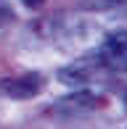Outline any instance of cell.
Listing matches in <instances>:
<instances>
[{
  "label": "cell",
  "instance_id": "8992f818",
  "mask_svg": "<svg viewBox=\"0 0 127 129\" xmlns=\"http://www.w3.org/2000/svg\"><path fill=\"white\" fill-rule=\"evenodd\" d=\"M21 3H24V5H27V8H32V11H37V8H40V5H43V3H45V0H21Z\"/></svg>",
  "mask_w": 127,
  "mask_h": 129
},
{
  "label": "cell",
  "instance_id": "3957f363",
  "mask_svg": "<svg viewBox=\"0 0 127 129\" xmlns=\"http://www.w3.org/2000/svg\"><path fill=\"white\" fill-rule=\"evenodd\" d=\"M101 63L117 71H127V32H111L101 45Z\"/></svg>",
  "mask_w": 127,
  "mask_h": 129
},
{
  "label": "cell",
  "instance_id": "7a4b0ae2",
  "mask_svg": "<svg viewBox=\"0 0 127 129\" xmlns=\"http://www.w3.org/2000/svg\"><path fill=\"white\" fill-rule=\"evenodd\" d=\"M45 87L40 74H21V77H5L0 79V95L11 100H29Z\"/></svg>",
  "mask_w": 127,
  "mask_h": 129
},
{
  "label": "cell",
  "instance_id": "277c9868",
  "mask_svg": "<svg viewBox=\"0 0 127 129\" xmlns=\"http://www.w3.org/2000/svg\"><path fill=\"white\" fill-rule=\"evenodd\" d=\"M58 79L64 84H72V87L85 84V82H90V66L85 61H77V63H72V66H64L58 71Z\"/></svg>",
  "mask_w": 127,
  "mask_h": 129
},
{
  "label": "cell",
  "instance_id": "5b68a950",
  "mask_svg": "<svg viewBox=\"0 0 127 129\" xmlns=\"http://www.w3.org/2000/svg\"><path fill=\"white\" fill-rule=\"evenodd\" d=\"M124 3H127V0H82L79 8H82V11H95V13H101V11L119 8V5H124Z\"/></svg>",
  "mask_w": 127,
  "mask_h": 129
},
{
  "label": "cell",
  "instance_id": "52a82bcc",
  "mask_svg": "<svg viewBox=\"0 0 127 129\" xmlns=\"http://www.w3.org/2000/svg\"><path fill=\"white\" fill-rule=\"evenodd\" d=\"M124 103H127V95H124Z\"/></svg>",
  "mask_w": 127,
  "mask_h": 129
},
{
  "label": "cell",
  "instance_id": "6da1fadb",
  "mask_svg": "<svg viewBox=\"0 0 127 129\" xmlns=\"http://www.w3.org/2000/svg\"><path fill=\"white\" fill-rule=\"evenodd\" d=\"M98 108H103V98L93 90H77L53 103V113H61V116H85Z\"/></svg>",
  "mask_w": 127,
  "mask_h": 129
}]
</instances>
